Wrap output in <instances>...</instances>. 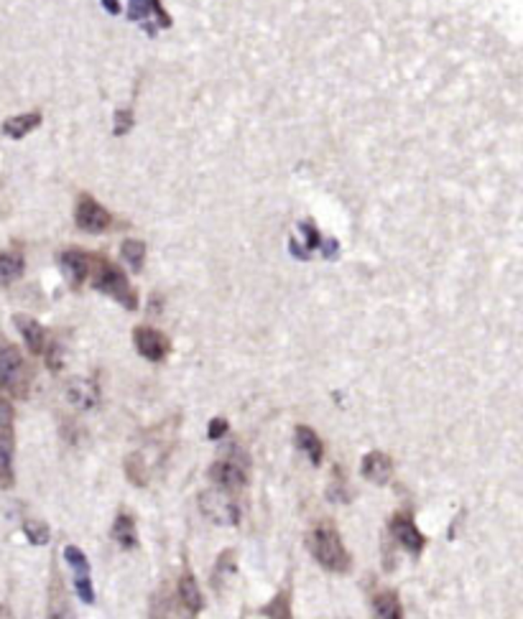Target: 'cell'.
I'll use <instances>...</instances> for the list:
<instances>
[{"label": "cell", "mask_w": 523, "mask_h": 619, "mask_svg": "<svg viewBox=\"0 0 523 619\" xmlns=\"http://www.w3.org/2000/svg\"><path fill=\"white\" fill-rule=\"evenodd\" d=\"M120 255L133 270H141L143 260H146V242L143 240H125L123 248H120Z\"/></svg>", "instance_id": "484cf974"}, {"label": "cell", "mask_w": 523, "mask_h": 619, "mask_svg": "<svg viewBox=\"0 0 523 619\" xmlns=\"http://www.w3.org/2000/svg\"><path fill=\"white\" fill-rule=\"evenodd\" d=\"M299 232H301V237H304V240H301V242H304V250L312 255V252L317 250V248H319V242H322V235L317 232V227H314L312 222H301Z\"/></svg>", "instance_id": "f546056e"}, {"label": "cell", "mask_w": 523, "mask_h": 619, "mask_svg": "<svg viewBox=\"0 0 523 619\" xmlns=\"http://www.w3.org/2000/svg\"><path fill=\"white\" fill-rule=\"evenodd\" d=\"M26 270V260L18 250H3L0 252V286H11L18 280Z\"/></svg>", "instance_id": "44dd1931"}, {"label": "cell", "mask_w": 523, "mask_h": 619, "mask_svg": "<svg viewBox=\"0 0 523 619\" xmlns=\"http://www.w3.org/2000/svg\"><path fill=\"white\" fill-rule=\"evenodd\" d=\"M0 619H14V612L5 605H0Z\"/></svg>", "instance_id": "e575fe53"}, {"label": "cell", "mask_w": 523, "mask_h": 619, "mask_svg": "<svg viewBox=\"0 0 523 619\" xmlns=\"http://www.w3.org/2000/svg\"><path fill=\"white\" fill-rule=\"evenodd\" d=\"M103 3H105V8H107V14H118L120 11L118 0H103Z\"/></svg>", "instance_id": "836d02e7"}, {"label": "cell", "mask_w": 523, "mask_h": 619, "mask_svg": "<svg viewBox=\"0 0 523 619\" xmlns=\"http://www.w3.org/2000/svg\"><path fill=\"white\" fill-rule=\"evenodd\" d=\"M307 551L329 574L343 576L350 574V569H353V556H350L343 535L335 528L332 520H319L312 531L307 533Z\"/></svg>", "instance_id": "6da1fadb"}, {"label": "cell", "mask_w": 523, "mask_h": 619, "mask_svg": "<svg viewBox=\"0 0 523 619\" xmlns=\"http://www.w3.org/2000/svg\"><path fill=\"white\" fill-rule=\"evenodd\" d=\"M39 123H41V115H39V113H26V115L5 120V123H3V133L8 135V138H14V141H18V138H23L26 133H31Z\"/></svg>", "instance_id": "603a6c76"}, {"label": "cell", "mask_w": 523, "mask_h": 619, "mask_svg": "<svg viewBox=\"0 0 523 619\" xmlns=\"http://www.w3.org/2000/svg\"><path fill=\"white\" fill-rule=\"evenodd\" d=\"M14 324L18 326V332H21V337L26 341L31 354H44L46 344H49V334H46L44 326L39 324L33 316H26V314H15Z\"/></svg>", "instance_id": "9a60e30c"}, {"label": "cell", "mask_w": 523, "mask_h": 619, "mask_svg": "<svg viewBox=\"0 0 523 619\" xmlns=\"http://www.w3.org/2000/svg\"><path fill=\"white\" fill-rule=\"evenodd\" d=\"M227 431H230V423H227V418H223V415H217V418H212V421H209L207 439H209V441H217V439H223Z\"/></svg>", "instance_id": "4dcf8cb0"}, {"label": "cell", "mask_w": 523, "mask_h": 619, "mask_svg": "<svg viewBox=\"0 0 523 619\" xmlns=\"http://www.w3.org/2000/svg\"><path fill=\"white\" fill-rule=\"evenodd\" d=\"M46 619H75L69 594L64 589L60 569L51 563V578H49V596H46Z\"/></svg>", "instance_id": "8fae6325"}, {"label": "cell", "mask_w": 523, "mask_h": 619, "mask_svg": "<svg viewBox=\"0 0 523 619\" xmlns=\"http://www.w3.org/2000/svg\"><path fill=\"white\" fill-rule=\"evenodd\" d=\"M67 400L79 411H90L100 403V387L87 378H77L67 385Z\"/></svg>", "instance_id": "2e32d148"}, {"label": "cell", "mask_w": 523, "mask_h": 619, "mask_svg": "<svg viewBox=\"0 0 523 619\" xmlns=\"http://www.w3.org/2000/svg\"><path fill=\"white\" fill-rule=\"evenodd\" d=\"M60 266L64 276L69 280L72 288H82V283L90 278L92 270V252L79 250V248H69L60 255Z\"/></svg>", "instance_id": "7c38bea8"}, {"label": "cell", "mask_w": 523, "mask_h": 619, "mask_svg": "<svg viewBox=\"0 0 523 619\" xmlns=\"http://www.w3.org/2000/svg\"><path fill=\"white\" fill-rule=\"evenodd\" d=\"M389 533L390 538L399 543V546L404 548L408 556H421L424 553V548H427V538H424V533L418 531L417 523H414V515L408 513V510H399V513H393L389 520Z\"/></svg>", "instance_id": "52a82bcc"}, {"label": "cell", "mask_w": 523, "mask_h": 619, "mask_svg": "<svg viewBox=\"0 0 523 619\" xmlns=\"http://www.w3.org/2000/svg\"><path fill=\"white\" fill-rule=\"evenodd\" d=\"M294 441L299 446V451L307 454V459L312 461V467H319L325 461V443L319 439V433L309 426H297L294 428Z\"/></svg>", "instance_id": "ac0fdd59"}, {"label": "cell", "mask_w": 523, "mask_h": 619, "mask_svg": "<svg viewBox=\"0 0 523 619\" xmlns=\"http://www.w3.org/2000/svg\"><path fill=\"white\" fill-rule=\"evenodd\" d=\"M327 497L332 502H350V497H353L350 487L344 482V472L343 469H337V467H335V477H332V482H329Z\"/></svg>", "instance_id": "83f0119b"}, {"label": "cell", "mask_w": 523, "mask_h": 619, "mask_svg": "<svg viewBox=\"0 0 523 619\" xmlns=\"http://www.w3.org/2000/svg\"><path fill=\"white\" fill-rule=\"evenodd\" d=\"M133 341L135 350L141 352V357H146L149 362H161L166 360V354L171 350V341L164 332L153 329V326H138L133 329Z\"/></svg>", "instance_id": "30bf717a"}, {"label": "cell", "mask_w": 523, "mask_h": 619, "mask_svg": "<svg viewBox=\"0 0 523 619\" xmlns=\"http://www.w3.org/2000/svg\"><path fill=\"white\" fill-rule=\"evenodd\" d=\"M113 541L118 543L120 548L125 551H133L138 546V531H135V520L133 515L128 513H118L115 515V523H113Z\"/></svg>", "instance_id": "ffe728a7"}, {"label": "cell", "mask_w": 523, "mask_h": 619, "mask_svg": "<svg viewBox=\"0 0 523 619\" xmlns=\"http://www.w3.org/2000/svg\"><path fill=\"white\" fill-rule=\"evenodd\" d=\"M125 477H128V482L135 487H146V482H149V467H146V459L141 457V454H131V457L125 459Z\"/></svg>", "instance_id": "d4e9b609"}, {"label": "cell", "mask_w": 523, "mask_h": 619, "mask_svg": "<svg viewBox=\"0 0 523 619\" xmlns=\"http://www.w3.org/2000/svg\"><path fill=\"white\" fill-rule=\"evenodd\" d=\"M87 280L92 283V288H97V291H103L110 298H115L118 304H123V309H138V294L133 291V286L128 283V276L103 255H92V270Z\"/></svg>", "instance_id": "7a4b0ae2"}, {"label": "cell", "mask_w": 523, "mask_h": 619, "mask_svg": "<svg viewBox=\"0 0 523 619\" xmlns=\"http://www.w3.org/2000/svg\"><path fill=\"white\" fill-rule=\"evenodd\" d=\"M319 248L325 250V258H335V252H337V242H335V240H327V242H319Z\"/></svg>", "instance_id": "d6a6232c"}, {"label": "cell", "mask_w": 523, "mask_h": 619, "mask_svg": "<svg viewBox=\"0 0 523 619\" xmlns=\"http://www.w3.org/2000/svg\"><path fill=\"white\" fill-rule=\"evenodd\" d=\"M23 533H26V538H29L31 543H36V546L49 543V528H46L41 520H26L23 523Z\"/></svg>", "instance_id": "f1b7e54d"}, {"label": "cell", "mask_w": 523, "mask_h": 619, "mask_svg": "<svg viewBox=\"0 0 523 619\" xmlns=\"http://www.w3.org/2000/svg\"><path fill=\"white\" fill-rule=\"evenodd\" d=\"M371 606H373L375 619H404V606H401V599L393 589L375 591Z\"/></svg>", "instance_id": "d6986e66"}, {"label": "cell", "mask_w": 523, "mask_h": 619, "mask_svg": "<svg viewBox=\"0 0 523 619\" xmlns=\"http://www.w3.org/2000/svg\"><path fill=\"white\" fill-rule=\"evenodd\" d=\"M15 413L14 405L0 398V489L15 485Z\"/></svg>", "instance_id": "5b68a950"}, {"label": "cell", "mask_w": 523, "mask_h": 619, "mask_svg": "<svg viewBox=\"0 0 523 619\" xmlns=\"http://www.w3.org/2000/svg\"><path fill=\"white\" fill-rule=\"evenodd\" d=\"M149 14L159 15L161 26H169V23H171V21H169V14L159 5V0H131V18H133V21H143Z\"/></svg>", "instance_id": "cb8c5ba5"}, {"label": "cell", "mask_w": 523, "mask_h": 619, "mask_svg": "<svg viewBox=\"0 0 523 619\" xmlns=\"http://www.w3.org/2000/svg\"><path fill=\"white\" fill-rule=\"evenodd\" d=\"M235 574H238V556H235L233 548H225L223 553L217 556V560H215V569H212V576H209L212 589L223 594L225 587L230 584V578Z\"/></svg>", "instance_id": "e0dca14e"}, {"label": "cell", "mask_w": 523, "mask_h": 619, "mask_svg": "<svg viewBox=\"0 0 523 619\" xmlns=\"http://www.w3.org/2000/svg\"><path fill=\"white\" fill-rule=\"evenodd\" d=\"M64 560L69 563V569L75 574V594L79 596V602L92 605L95 602V587H92L90 560L85 556V551L79 546H67L64 548Z\"/></svg>", "instance_id": "9c48e42d"}, {"label": "cell", "mask_w": 523, "mask_h": 619, "mask_svg": "<svg viewBox=\"0 0 523 619\" xmlns=\"http://www.w3.org/2000/svg\"><path fill=\"white\" fill-rule=\"evenodd\" d=\"M177 596H179V606L184 609V617L197 619L199 612L205 609V596L202 589L197 587V578L192 571H184L177 581Z\"/></svg>", "instance_id": "4fadbf2b"}, {"label": "cell", "mask_w": 523, "mask_h": 619, "mask_svg": "<svg viewBox=\"0 0 523 619\" xmlns=\"http://www.w3.org/2000/svg\"><path fill=\"white\" fill-rule=\"evenodd\" d=\"M197 505H199V513L215 525H238L240 523L238 500L233 497V492H225L220 487L205 489L197 497Z\"/></svg>", "instance_id": "8992f818"}, {"label": "cell", "mask_w": 523, "mask_h": 619, "mask_svg": "<svg viewBox=\"0 0 523 619\" xmlns=\"http://www.w3.org/2000/svg\"><path fill=\"white\" fill-rule=\"evenodd\" d=\"M31 380L33 375L21 350L15 344H3L0 347V390L15 400H26Z\"/></svg>", "instance_id": "3957f363"}, {"label": "cell", "mask_w": 523, "mask_h": 619, "mask_svg": "<svg viewBox=\"0 0 523 619\" xmlns=\"http://www.w3.org/2000/svg\"><path fill=\"white\" fill-rule=\"evenodd\" d=\"M258 614L266 619H294V612H291V589L286 587L281 589L269 605H263L258 609Z\"/></svg>", "instance_id": "7402d4cb"}, {"label": "cell", "mask_w": 523, "mask_h": 619, "mask_svg": "<svg viewBox=\"0 0 523 619\" xmlns=\"http://www.w3.org/2000/svg\"><path fill=\"white\" fill-rule=\"evenodd\" d=\"M360 472L371 485H389L393 477V459L386 451H368L362 457Z\"/></svg>", "instance_id": "5bb4252c"}, {"label": "cell", "mask_w": 523, "mask_h": 619, "mask_svg": "<svg viewBox=\"0 0 523 619\" xmlns=\"http://www.w3.org/2000/svg\"><path fill=\"white\" fill-rule=\"evenodd\" d=\"M115 118H118V125H115V135L128 133V128H131V110H120Z\"/></svg>", "instance_id": "1f68e13d"}, {"label": "cell", "mask_w": 523, "mask_h": 619, "mask_svg": "<svg viewBox=\"0 0 523 619\" xmlns=\"http://www.w3.org/2000/svg\"><path fill=\"white\" fill-rule=\"evenodd\" d=\"M207 477L215 482V487H220L225 492H240L248 487L251 479V461L245 454H225L223 459H217L207 469Z\"/></svg>", "instance_id": "277c9868"}, {"label": "cell", "mask_w": 523, "mask_h": 619, "mask_svg": "<svg viewBox=\"0 0 523 619\" xmlns=\"http://www.w3.org/2000/svg\"><path fill=\"white\" fill-rule=\"evenodd\" d=\"M171 609H174V605H171V596H169V591L166 589L156 591V594L151 596V619H169L171 617Z\"/></svg>", "instance_id": "4316f807"}, {"label": "cell", "mask_w": 523, "mask_h": 619, "mask_svg": "<svg viewBox=\"0 0 523 619\" xmlns=\"http://www.w3.org/2000/svg\"><path fill=\"white\" fill-rule=\"evenodd\" d=\"M75 217L77 224H79V230H85V232H90V235H100V232L113 227V214H110L97 199H92L90 194H82V196H79Z\"/></svg>", "instance_id": "ba28073f"}]
</instances>
